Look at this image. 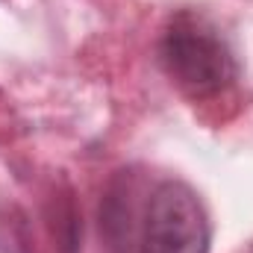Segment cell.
<instances>
[{
    "label": "cell",
    "mask_w": 253,
    "mask_h": 253,
    "mask_svg": "<svg viewBox=\"0 0 253 253\" xmlns=\"http://www.w3.org/2000/svg\"><path fill=\"white\" fill-rule=\"evenodd\" d=\"M209 218L191 186L162 180L141 212L132 253H209Z\"/></svg>",
    "instance_id": "cell-2"
},
{
    "label": "cell",
    "mask_w": 253,
    "mask_h": 253,
    "mask_svg": "<svg viewBox=\"0 0 253 253\" xmlns=\"http://www.w3.org/2000/svg\"><path fill=\"white\" fill-rule=\"evenodd\" d=\"M165 74L189 97L203 100L227 91L239 80V62L227 39L197 12H177L159 42Z\"/></svg>",
    "instance_id": "cell-1"
}]
</instances>
